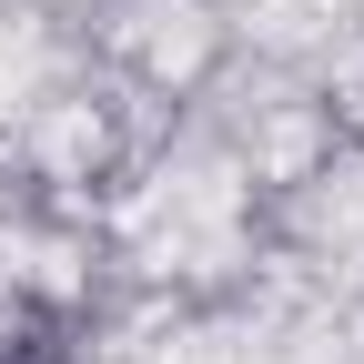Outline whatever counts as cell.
I'll return each mask as SVG.
<instances>
[{"mask_svg": "<svg viewBox=\"0 0 364 364\" xmlns=\"http://www.w3.org/2000/svg\"><path fill=\"white\" fill-rule=\"evenodd\" d=\"M0 364H81L71 314L61 304H11V314H0Z\"/></svg>", "mask_w": 364, "mask_h": 364, "instance_id": "6da1fadb", "label": "cell"}]
</instances>
